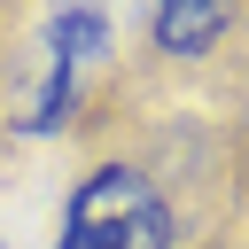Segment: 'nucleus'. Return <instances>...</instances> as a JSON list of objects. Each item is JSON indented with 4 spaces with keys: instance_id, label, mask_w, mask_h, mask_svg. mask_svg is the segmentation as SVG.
I'll return each instance as SVG.
<instances>
[{
    "instance_id": "obj_4",
    "label": "nucleus",
    "mask_w": 249,
    "mask_h": 249,
    "mask_svg": "<svg viewBox=\"0 0 249 249\" xmlns=\"http://www.w3.org/2000/svg\"><path fill=\"white\" fill-rule=\"evenodd\" d=\"M0 249H8V241H0Z\"/></svg>"
},
{
    "instance_id": "obj_1",
    "label": "nucleus",
    "mask_w": 249,
    "mask_h": 249,
    "mask_svg": "<svg viewBox=\"0 0 249 249\" xmlns=\"http://www.w3.org/2000/svg\"><path fill=\"white\" fill-rule=\"evenodd\" d=\"M54 249H171V202L148 171L101 163V171L78 179Z\"/></svg>"
},
{
    "instance_id": "obj_2",
    "label": "nucleus",
    "mask_w": 249,
    "mask_h": 249,
    "mask_svg": "<svg viewBox=\"0 0 249 249\" xmlns=\"http://www.w3.org/2000/svg\"><path fill=\"white\" fill-rule=\"evenodd\" d=\"M109 47V16H101V0H62L54 8V23H47V78H39V101H31V132H47V124H62V109L78 101V70L93 62Z\"/></svg>"
},
{
    "instance_id": "obj_3",
    "label": "nucleus",
    "mask_w": 249,
    "mask_h": 249,
    "mask_svg": "<svg viewBox=\"0 0 249 249\" xmlns=\"http://www.w3.org/2000/svg\"><path fill=\"white\" fill-rule=\"evenodd\" d=\"M226 8L233 0H156V47L163 54H202L226 31Z\"/></svg>"
}]
</instances>
